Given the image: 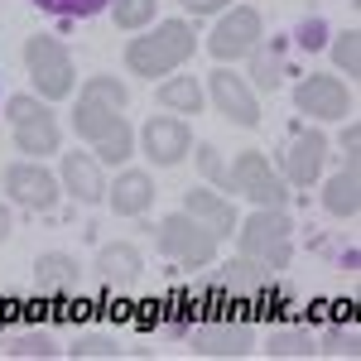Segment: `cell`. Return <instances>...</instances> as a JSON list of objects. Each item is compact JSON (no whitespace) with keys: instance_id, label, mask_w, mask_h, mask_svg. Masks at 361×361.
I'll list each match as a JSON object with an SVG mask.
<instances>
[{"instance_id":"20","label":"cell","mask_w":361,"mask_h":361,"mask_svg":"<svg viewBox=\"0 0 361 361\" xmlns=\"http://www.w3.org/2000/svg\"><path fill=\"white\" fill-rule=\"evenodd\" d=\"M323 202H328V212L333 217H357V164H347L342 173H333L328 178V193H323Z\"/></svg>"},{"instance_id":"31","label":"cell","mask_w":361,"mask_h":361,"mask_svg":"<svg viewBox=\"0 0 361 361\" xmlns=\"http://www.w3.org/2000/svg\"><path fill=\"white\" fill-rule=\"evenodd\" d=\"M183 5H188V10H193V15H207V10H217V5H222V0H183Z\"/></svg>"},{"instance_id":"13","label":"cell","mask_w":361,"mask_h":361,"mask_svg":"<svg viewBox=\"0 0 361 361\" xmlns=\"http://www.w3.org/2000/svg\"><path fill=\"white\" fill-rule=\"evenodd\" d=\"M275 246V255H279V265L289 260V217L284 212H255L250 217V226H246V250H270Z\"/></svg>"},{"instance_id":"22","label":"cell","mask_w":361,"mask_h":361,"mask_svg":"<svg viewBox=\"0 0 361 361\" xmlns=\"http://www.w3.org/2000/svg\"><path fill=\"white\" fill-rule=\"evenodd\" d=\"M5 352L10 357H58V342H54V333L15 328V333H5Z\"/></svg>"},{"instance_id":"18","label":"cell","mask_w":361,"mask_h":361,"mask_svg":"<svg viewBox=\"0 0 361 361\" xmlns=\"http://www.w3.org/2000/svg\"><path fill=\"white\" fill-rule=\"evenodd\" d=\"M97 270H102V279H111V284H130V279H140L145 260H140V250L130 241H116V246H102Z\"/></svg>"},{"instance_id":"21","label":"cell","mask_w":361,"mask_h":361,"mask_svg":"<svg viewBox=\"0 0 361 361\" xmlns=\"http://www.w3.org/2000/svg\"><path fill=\"white\" fill-rule=\"evenodd\" d=\"M154 102H159V106H169V111L197 116V106H202V87H197V78H169V82L154 92Z\"/></svg>"},{"instance_id":"32","label":"cell","mask_w":361,"mask_h":361,"mask_svg":"<svg viewBox=\"0 0 361 361\" xmlns=\"http://www.w3.org/2000/svg\"><path fill=\"white\" fill-rule=\"evenodd\" d=\"M5 236H10V212L0 207V241H5Z\"/></svg>"},{"instance_id":"16","label":"cell","mask_w":361,"mask_h":361,"mask_svg":"<svg viewBox=\"0 0 361 361\" xmlns=\"http://www.w3.org/2000/svg\"><path fill=\"white\" fill-rule=\"evenodd\" d=\"M183 212H188V217H202V222H212V236H231V226H236L231 202H222V197L207 193V188H188V193H183Z\"/></svg>"},{"instance_id":"30","label":"cell","mask_w":361,"mask_h":361,"mask_svg":"<svg viewBox=\"0 0 361 361\" xmlns=\"http://www.w3.org/2000/svg\"><path fill=\"white\" fill-rule=\"evenodd\" d=\"M154 15V0H116V25H140V20H149Z\"/></svg>"},{"instance_id":"9","label":"cell","mask_w":361,"mask_h":361,"mask_svg":"<svg viewBox=\"0 0 361 361\" xmlns=\"http://www.w3.org/2000/svg\"><path fill=\"white\" fill-rule=\"evenodd\" d=\"M5 193L20 197L25 207H39V212H54L58 202V183L44 173L39 164H10L5 169Z\"/></svg>"},{"instance_id":"10","label":"cell","mask_w":361,"mask_h":361,"mask_svg":"<svg viewBox=\"0 0 361 361\" xmlns=\"http://www.w3.org/2000/svg\"><path fill=\"white\" fill-rule=\"evenodd\" d=\"M10 121L20 126V149H54L58 145V126L44 106H34L29 97H10Z\"/></svg>"},{"instance_id":"19","label":"cell","mask_w":361,"mask_h":361,"mask_svg":"<svg viewBox=\"0 0 361 361\" xmlns=\"http://www.w3.org/2000/svg\"><path fill=\"white\" fill-rule=\"evenodd\" d=\"M34 284H39L44 294H54V289H73V284H78V260L63 255V250L39 255V260H34Z\"/></svg>"},{"instance_id":"17","label":"cell","mask_w":361,"mask_h":361,"mask_svg":"<svg viewBox=\"0 0 361 361\" xmlns=\"http://www.w3.org/2000/svg\"><path fill=\"white\" fill-rule=\"evenodd\" d=\"M193 352H207V357H246L250 352V328H197Z\"/></svg>"},{"instance_id":"15","label":"cell","mask_w":361,"mask_h":361,"mask_svg":"<svg viewBox=\"0 0 361 361\" xmlns=\"http://www.w3.org/2000/svg\"><path fill=\"white\" fill-rule=\"evenodd\" d=\"M106 197H111V207L121 217H140V212L149 207V197H154V183H149V173L126 169V173L116 178V188H106Z\"/></svg>"},{"instance_id":"28","label":"cell","mask_w":361,"mask_h":361,"mask_svg":"<svg viewBox=\"0 0 361 361\" xmlns=\"http://www.w3.org/2000/svg\"><path fill=\"white\" fill-rule=\"evenodd\" d=\"M68 352H73V357H116L121 347H116V337H106V333H78Z\"/></svg>"},{"instance_id":"2","label":"cell","mask_w":361,"mask_h":361,"mask_svg":"<svg viewBox=\"0 0 361 361\" xmlns=\"http://www.w3.org/2000/svg\"><path fill=\"white\" fill-rule=\"evenodd\" d=\"M25 63H29V73H34V87H39L49 102H58V97L73 92V63H68V54H63L58 39L34 34L25 44Z\"/></svg>"},{"instance_id":"26","label":"cell","mask_w":361,"mask_h":361,"mask_svg":"<svg viewBox=\"0 0 361 361\" xmlns=\"http://www.w3.org/2000/svg\"><path fill=\"white\" fill-rule=\"evenodd\" d=\"M357 29H342V34H337L333 39V58H337V68H347V82H352V78H357L361 73V58H357Z\"/></svg>"},{"instance_id":"6","label":"cell","mask_w":361,"mask_h":361,"mask_svg":"<svg viewBox=\"0 0 361 361\" xmlns=\"http://www.w3.org/2000/svg\"><path fill=\"white\" fill-rule=\"evenodd\" d=\"M226 188H241V193H250L255 202H270V207H279V202L289 197V193H284V183L270 173V164H265L255 149H250V154H241L236 164L226 169Z\"/></svg>"},{"instance_id":"3","label":"cell","mask_w":361,"mask_h":361,"mask_svg":"<svg viewBox=\"0 0 361 361\" xmlns=\"http://www.w3.org/2000/svg\"><path fill=\"white\" fill-rule=\"evenodd\" d=\"M159 250L173 255V260H183V265H202V260H212L217 236H212V231H202L197 217L178 212V217H164V226H159Z\"/></svg>"},{"instance_id":"29","label":"cell","mask_w":361,"mask_h":361,"mask_svg":"<svg viewBox=\"0 0 361 361\" xmlns=\"http://www.w3.org/2000/svg\"><path fill=\"white\" fill-rule=\"evenodd\" d=\"M294 44H299L304 54L323 49V44H328V25H323V15H308V20H299V29H294Z\"/></svg>"},{"instance_id":"5","label":"cell","mask_w":361,"mask_h":361,"mask_svg":"<svg viewBox=\"0 0 361 361\" xmlns=\"http://www.w3.org/2000/svg\"><path fill=\"white\" fill-rule=\"evenodd\" d=\"M121 106H126V87L111 82V78H97V82L87 87V102H82V116H78V130L92 140H102L111 130L116 121H121Z\"/></svg>"},{"instance_id":"7","label":"cell","mask_w":361,"mask_h":361,"mask_svg":"<svg viewBox=\"0 0 361 361\" xmlns=\"http://www.w3.org/2000/svg\"><path fill=\"white\" fill-rule=\"evenodd\" d=\"M145 154L154 159V164H178L188 149H193V130L183 126V121H173V116H149V126H145Z\"/></svg>"},{"instance_id":"1","label":"cell","mask_w":361,"mask_h":361,"mask_svg":"<svg viewBox=\"0 0 361 361\" xmlns=\"http://www.w3.org/2000/svg\"><path fill=\"white\" fill-rule=\"evenodd\" d=\"M188 54H193V29L178 25V20H169V25H159L149 39H135V44H130V54H126V63H130V73L154 78V73L178 68Z\"/></svg>"},{"instance_id":"14","label":"cell","mask_w":361,"mask_h":361,"mask_svg":"<svg viewBox=\"0 0 361 361\" xmlns=\"http://www.w3.org/2000/svg\"><path fill=\"white\" fill-rule=\"evenodd\" d=\"M63 183L73 188V197H82V202H102L106 197L102 169H97L92 154H63Z\"/></svg>"},{"instance_id":"11","label":"cell","mask_w":361,"mask_h":361,"mask_svg":"<svg viewBox=\"0 0 361 361\" xmlns=\"http://www.w3.org/2000/svg\"><path fill=\"white\" fill-rule=\"evenodd\" d=\"M212 102H217V111L231 116L236 126H255L260 121V106H255V97L246 92V82L236 78V73H212Z\"/></svg>"},{"instance_id":"24","label":"cell","mask_w":361,"mask_h":361,"mask_svg":"<svg viewBox=\"0 0 361 361\" xmlns=\"http://www.w3.org/2000/svg\"><path fill=\"white\" fill-rule=\"evenodd\" d=\"M44 15H63V20H92V15H102L111 0H34Z\"/></svg>"},{"instance_id":"27","label":"cell","mask_w":361,"mask_h":361,"mask_svg":"<svg viewBox=\"0 0 361 361\" xmlns=\"http://www.w3.org/2000/svg\"><path fill=\"white\" fill-rule=\"evenodd\" d=\"M97 154H102V159H106V164H121V159H126V154H130V130H126V126H121V121H116L111 130H106V135L97 140Z\"/></svg>"},{"instance_id":"8","label":"cell","mask_w":361,"mask_h":361,"mask_svg":"<svg viewBox=\"0 0 361 361\" xmlns=\"http://www.w3.org/2000/svg\"><path fill=\"white\" fill-rule=\"evenodd\" d=\"M255 39H260V20H255V10H231L222 25L212 29V39H207V49L222 58H246L255 54Z\"/></svg>"},{"instance_id":"23","label":"cell","mask_w":361,"mask_h":361,"mask_svg":"<svg viewBox=\"0 0 361 361\" xmlns=\"http://www.w3.org/2000/svg\"><path fill=\"white\" fill-rule=\"evenodd\" d=\"M265 352L270 357H313L318 352V337L308 333V328H279V333H270Z\"/></svg>"},{"instance_id":"25","label":"cell","mask_w":361,"mask_h":361,"mask_svg":"<svg viewBox=\"0 0 361 361\" xmlns=\"http://www.w3.org/2000/svg\"><path fill=\"white\" fill-rule=\"evenodd\" d=\"M250 78H255L260 92H275V87L284 82V58L279 54H255L250 58Z\"/></svg>"},{"instance_id":"12","label":"cell","mask_w":361,"mask_h":361,"mask_svg":"<svg viewBox=\"0 0 361 361\" xmlns=\"http://www.w3.org/2000/svg\"><path fill=\"white\" fill-rule=\"evenodd\" d=\"M323 159H328V140L318 130H304V135L289 140V183L308 188L318 173H323Z\"/></svg>"},{"instance_id":"4","label":"cell","mask_w":361,"mask_h":361,"mask_svg":"<svg viewBox=\"0 0 361 361\" xmlns=\"http://www.w3.org/2000/svg\"><path fill=\"white\" fill-rule=\"evenodd\" d=\"M294 106L304 116H318V121H342V116H352V92L337 82V78H304V82L294 87Z\"/></svg>"}]
</instances>
